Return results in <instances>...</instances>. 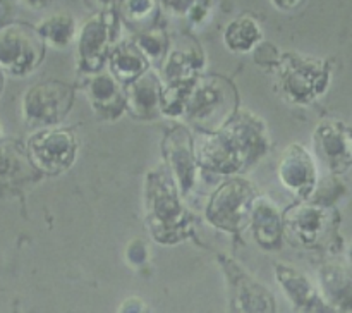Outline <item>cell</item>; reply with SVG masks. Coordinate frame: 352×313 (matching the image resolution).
<instances>
[{"label":"cell","mask_w":352,"mask_h":313,"mask_svg":"<svg viewBox=\"0 0 352 313\" xmlns=\"http://www.w3.org/2000/svg\"><path fill=\"white\" fill-rule=\"evenodd\" d=\"M30 150L41 169L55 171L72 158L74 141L67 133H41L30 141Z\"/></svg>","instance_id":"7a4b0ae2"},{"label":"cell","mask_w":352,"mask_h":313,"mask_svg":"<svg viewBox=\"0 0 352 313\" xmlns=\"http://www.w3.org/2000/svg\"><path fill=\"white\" fill-rule=\"evenodd\" d=\"M43 57V41L36 30L21 23L0 28V71L24 76Z\"/></svg>","instance_id":"6da1fadb"},{"label":"cell","mask_w":352,"mask_h":313,"mask_svg":"<svg viewBox=\"0 0 352 313\" xmlns=\"http://www.w3.org/2000/svg\"><path fill=\"white\" fill-rule=\"evenodd\" d=\"M3 88V76H2V71H0V91H2Z\"/></svg>","instance_id":"4fadbf2b"},{"label":"cell","mask_w":352,"mask_h":313,"mask_svg":"<svg viewBox=\"0 0 352 313\" xmlns=\"http://www.w3.org/2000/svg\"><path fill=\"white\" fill-rule=\"evenodd\" d=\"M275 6L280 7V9H294L296 6L302 2V0H274Z\"/></svg>","instance_id":"8fae6325"},{"label":"cell","mask_w":352,"mask_h":313,"mask_svg":"<svg viewBox=\"0 0 352 313\" xmlns=\"http://www.w3.org/2000/svg\"><path fill=\"white\" fill-rule=\"evenodd\" d=\"M113 71L117 72L122 78H133L138 76L144 69V61L136 50H131V48H122V50H117V54L113 55Z\"/></svg>","instance_id":"5b68a950"},{"label":"cell","mask_w":352,"mask_h":313,"mask_svg":"<svg viewBox=\"0 0 352 313\" xmlns=\"http://www.w3.org/2000/svg\"><path fill=\"white\" fill-rule=\"evenodd\" d=\"M19 151L9 143H0V186L7 184L19 171Z\"/></svg>","instance_id":"8992f818"},{"label":"cell","mask_w":352,"mask_h":313,"mask_svg":"<svg viewBox=\"0 0 352 313\" xmlns=\"http://www.w3.org/2000/svg\"><path fill=\"white\" fill-rule=\"evenodd\" d=\"M103 36V28L98 23H89L88 26L82 31V40H81V48L82 55L86 58L96 57L98 54H102V45L103 41L100 38Z\"/></svg>","instance_id":"52a82bcc"},{"label":"cell","mask_w":352,"mask_h":313,"mask_svg":"<svg viewBox=\"0 0 352 313\" xmlns=\"http://www.w3.org/2000/svg\"><path fill=\"white\" fill-rule=\"evenodd\" d=\"M305 155H298L294 158H287V164H284V179L289 186H302L306 177L309 175V165Z\"/></svg>","instance_id":"ba28073f"},{"label":"cell","mask_w":352,"mask_h":313,"mask_svg":"<svg viewBox=\"0 0 352 313\" xmlns=\"http://www.w3.org/2000/svg\"><path fill=\"white\" fill-rule=\"evenodd\" d=\"M41 40H47L54 47L62 48L69 45V41L74 36V19L69 14H55L47 17L40 26L36 28Z\"/></svg>","instance_id":"3957f363"},{"label":"cell","mask_w":352,"mask_h":313,"mask_svg":"<svg viewBox=\"0 0 352 313\" xmlns=\"http://www.w3.org/2000/svg\"><path fill=\"white\" fill-rule=\"evenodd\" d=\"M50 0H26V3L30 7H34V9H40V7H45Z\"/></svg>","instance_id":"7c38bea8"},{"label":"cell","mask_w":352,"mask_h":313,"mask_svg":"<svg viewBox=\"0 0 352 313\" xmlns=\"http://www.w3.org/2000/svg\"><path fill=\"white\" fill-rule=\"evenodd\" d=\"M274 210H270V206H267V208H258V213H256V222H258V233L260 234H265V230H267V234H275L278 229V222H277V217H275V213H272Z\"/></svg>","instance_id":"9c48e42d"},{"label":"cell","mask_w":352,"mask_h":313,"mask_svg":"<svg viewBox=\"0 0 352 313\" xmlns=\"http://www.w3.org/2000/svg\"><path fill=\"white\" fill-rule=\"evenodd\" d=\"M151 0H129V10L134 17H141L150 12Z\"/></svg>","instance_id":"30bf717a"},{"label":"cell","mask_w":352,"mask_h":313,"mask_svg":"<svg viewBox=\"0 0 352 313\" xmlns=\"http://www.w3.org/2000/svg\"><path fill=\"white\" fill-rule=\"evenodd\" d=\"M260 28L250 17H241L234 21L226 31L227 47L236 52L250 50L258 40H260Z\"/></svg>","instance_id":"277c9868"}]
</instances>
